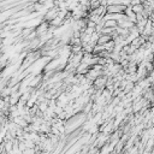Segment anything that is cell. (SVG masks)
<instances>
[{"label":"cell","instance_id":"obj_1","mask_svg":"<svg viewBox=\"0 0 154 154\" xmlns=\"http://www.w3.org/2000/svg\"><path fill=\"white\" fill-rule=\"evenodd\" d=\"M131 9H133V11H134L136 15H139V13H142V12H143L144 7H143V4L140 3V4H136V5H131Z\"/></svg>","mask_w":154,"mask_h":154}]
</instances>
